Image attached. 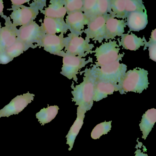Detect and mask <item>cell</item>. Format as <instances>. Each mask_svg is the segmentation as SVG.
<instances>
[{
    "instance_id": "cell-4",
    "label": "cell",
    "mask_w": 156,
    "mask_h": 156,
    "mask_svg": "<svg viewBox=\"0 0 156 156\" xmlns=\"http://www.w3.org/2000/svg\"><path fill=\"white\" fill-rule=\"evenodd\" d=\"M120 48L116 41H110L102 44L99 47H97L92 53H95L97 62L95 67H100L111 64L122 60L125 53L119 54Z\"/></svg>"
},
{
    "instance_id": "cell-9",
    "label": "cell",
    "mask_w": 156,
    "mask_h": 156,
    "mask_svg": "<svg viewBox=\"0 0 156 156\" xmlns=\"http://www.w3.org/2000/svg\"><path fill=\"white\" fill-rule=\"evenodd\" d=\"M66 43V37L62 34L59 35L43 34L35 44L37 47H43L44 51L51 54L62 56L64 52L62 50L65 47Z\"/></svg>"
},
{
    "instance_id": "cell-3",
    "label": "cell",
    "mask_w": 156,
    "mask_h": 156,
    "mask_svg": "<svg viewBox=\"0 0 156 156\" xmlns=\"http://www.w3.org/2000/svg\"><path fill=\"white\" fill-rule=\"evenodd\" d=\"M46 2L45 0H35L30 4V7L12 6L11 9H8V10L12 11L10 16L11 20H12V24L17 27L34 21L39 15V11L44 10L46 6Z\"/></svg>"
},
{
    "instance_id": "cell-14",
    "label": "cell",
    "mask_w": 156,
    "mask_h": 156,
    "mask_svg": "<svg viewBox=\"0 0 156 156\" xmlns=\"http://www.w3.org/2000/svg\"><path fill=\"white\" fill-rule=\"evenodd\" d=\"M41 27L43 34L49 35L64 34L69 30L64 20L50 18H44Z\"/></svg>"
},
{
    "instance_id": "cell-10",
    "label": "cell",
    "mask_w": 156,
    "mask_h": 156,
    "mask_svg": "<svg viewBox=\"0 0 156 156\" xmlns=\"http://www.w3.org/2000/svg\"><path fill=\"white\" fill-rule=\"evenodd\" d=\"M34 96L35 95L30 94L29 92L17 96L12 100L9 104L0 110V118L9 117L12 115H18L33 101Z\"/></svg>"
},
{
    "instance_id": "cell-34",
    "label": "cell",
    "mask_w": 156,
    "mask_h": 156,
    "mask_svg": "<svg viewBox=\"0 0 156 156\" xmlns=\"http://www.w3.org/2000/svg\"><path fill=\"white\" fill-rule=\"evenodd\" d=\"M3 9H4V5H3V2L2 0H0V16L2 18L4 16L3 13Z\"/></svg>"
},
{
    "instance_id": "cell-15",
    "label": "cell",
    "mask_w": 156,
    "mask_h": 156,
    "mask_svg": "<svg viewBox=\"0 0 156 156\" xmlns=\"http://www.w3.org/2000/svg\"><path fill=\"white\" fill-rule=\"evenodd\" d=\"M126 25L130 31L139 32L144 30L148 24L147 10L136 12L128 14L126 18Z\"/></svg>"
},
{
    "instance_id": "cell-17",
    "label": "cell",
    "mask_w": 156,
    "mask_h": 156,
    "mask_svg": "<svg viewBox=\"0 0 156 156\" xmlns=\"http://www.w3.org/2000/svg\"><path fill=\"white\" fill-rule=\"evenodd\" d=\"M126 26L124 20H118L112 17L108 18L106 23L105 40L107 41L114 39L116 36L121 37L125 33V28Z\"/></svg>"
},
{
    "instance_id": "cell-20",
    "label": "cell",
    "mask_w": 156,
    "mask_h": 156,
    "mask_svg": "<svg viewBox=\"0 0 156 156\" xmlns=\"http://www.w3.org/2000/svg\"><path fill=\"white\" fill-rule=\"evenodd\" d=\"M156 121V109H148L143 114L139 124L140 129L142 132V138L146 140L151 131Z\"/></svg>"
},
{
    "instance_id": "cell-33",
    "label": "cell",
    "mask_w": 156,
    "mask_h": 156,
    "mask_svg": "<svg viewBox=\"0 0 156 156\" xmlns=\"http://www.w3.org/2000/svg\"><path fill=\"white\" fill-rule=\"evenodd\" d=\"M12 6H18L23 5L25 3H28L30 2V0H11Z\"/></svg>"
},
{
    "instance_id": "cell-27",
    "label": "cell",
    "mask_w": 156,
    "mask_h": 156,
    "mask_svg": "<svg viewBox=\"0 0 156 156\" xmlns=\"http://www.w3.org/2000/svg\"><path fill=\"white\" fill-rule=\"evenodd\" d=\"M64 3L67 15L82 12L83 6V0H64Z\"/></svg>"
},
{
    "instance_id": "cell-16",
    "label": "cell",
    "mask_w": 156,
    "mask_h": 156,
    "mask_svg": "<svg viewBox=\"0 0 156 156\" xmlns=\"http://www.w3.org/2000/svg\"><path fill=\"white\" fill-rule=\"evenodd\" d=\"M118 84H114L98 80L96 77L94 84V102L100 101L107 97L109 95L113 94L115 92H119Z\"/></svg>"
},
{
    "instance_id": "cell-31",
    "label": "cell",
    "mask_w": 156,
    "mask_h": 156,
    "mask_svg": "<svg viewBox=\"0 0 156 156\" xmlns=\"http://www.w3.org/2000/svg\"><path fill=\"white\" fill-rule=\"evenodd\" d=\"M156 44V30H153L151 32V37L150 38L149 42H147V44L144 45V51L147 49L150 45H152L153 44Z\"/></svg>"
},
{
    "instance_id": "cell-22",
    "label": "cell",
    "mask_w": 156,
    "mask_h": 156,
    "mask_svg": "<svg viewBox=\"0 0 156 156\" xmlns=\"http://www.w3.org/2000/svg\"><path fill=\"white\" fill-rule=\"evenodd\" d=\"M59 109V107L57 105L50 106L46 108H42L40 112L36 113V118L42 126H44L54 119Z\"/></svg>"
},
{
    "instance_id": "cell-11",
    "label": "cell",
    "mask_w": 156,
    "mask_h": 156,
    "mask_svg": "<svg viewBox=\"0 0 156 156\" xmlns=\"http://www.w3.org/2000/svg\"><path fill=\"white\" fill-rule=\"evenodd\" d=\"M5 26L0 30V52L14 44L18 40V29L12 24L10 17L4 15Z\"/></svg>"
},
{
    "instance_id": "cell-7",
    "label": "cell",
    "mask_w": 156,
    "mask_h": 156,
    "mask_svg": "<svg viewBox=\"0 0 156 156\" xmlns=\"http://www.w3.org/2000/svg\"><path fill=\"white\" fill-rule=\"evenodd\" d=\"M62 56L63 57V65L60 73L69 80L73 79L76 83L78 80L77 75L79 71L87 64L93 62L92 58H89L86 61L85 58L68 55H66L65 51Z\"/></svg>"
},
{
    "instance_id": "cell-29",
    "label": "cell",
    "mask_w": 156,
    "mask_h": 156,
    "mask_svg": "<svg viewBox=\"0 0 156 156\" xmlns=\"http://www.w3.org/2000/svg\"><path fill=\"white\" fill-rule=\"evenodd\" d=\"M97 0H83L82 12L90 19L96 6Z\"/></svg>"
},
{
    "instance_id": "cell-1",
    "label": "cell",
    "mask_w": 156,
    "mask_h": 156,
    "mask_svg": "<svg viewBox=\"0 0 156 156\" xmlns=\"http://www.w3.org/2000/svg\"><path fill=\"white\" fill-rule=\"evenodd\" d=\"M84 73L83 81L80 84L71 86L73 89L72 101L78 105L77 111L86 113L91 109L94 105V91L96 76L94 68H86Z\"/></svg>"
},
{
    "instance_id": "cell-12",
    "label": "cell",
    "mask_w": 156,
    "mask_h": 156,
    "mask_svg": "<svg viewBox=\"0 0 156 156\" xmlns=\"http://www.w3.org/2000/svg\"><path fill=\"white\" fill-rule=\"evenodd\" d=\"M43 35L41 26L33 21L21 26L18 30V40L26 44H37Z\"/></svg>"
},
{
    "instance_id": "cell-30",
    "label": "cell",
    "mask_w": 156,
    "mask_h": 156,
    "mask_svg": "<svg viewBox=\"0 0 156 156\" xmlns=\"http://www.w3.org/2000/svg\"><path fill=\"white\" fill-rule=\"evenodd\" d=\"M5 51L0 52V64H7L12 61Z\"/></svg>"
},
{
    "instance_id": "cell-2",
    "label": "cell",
    "mask_w": 156,
    "mask_h": 156,
    "mask_svg": "<svg viewBox=\"0 0 156 156\" xmlns=\"http://www.w3.org/2000/svg\"><path fill=\"white\" fill-rule=\"evenodd\" d=\"M147 70L136 68L126 72L119 85V92L121 94L131 92L140 94L148 87L149 84Z\"/></svg>"
},
{
    "instance_id": "cell-6",
    "label": "cell",
    "mask_w": 156,
    "mask_h": 156,
    "mask_svg": "<svg viewBox=\"0 0 156 156\" xmlns=\"http://www.w3.org/2000/svg\"><path fill=\"white\" fill-rule=\"evenodd\" d=\"M94 48V45L90 44V41L70 33L66 37L64 51L66 55L83 58L89 54H92V50Z\"/></svg>"
},
{
    "instance_id": "cell-19",
    "label": "cell",
    "mask_w": 156,
    "mask_h": 156,
    "mask_svg": "<svg viewBox=\"0 0 156 156\" xmlns=\"http://www.w3.org/2000/svg\"><path fill=\"white\" fill-rule=\"evenodd\" d=\"M119 46H122L123 48L130 51H136L141 46H144L147 41L145 37H138L134 34H124L121 36V40L119 41Z\"/></svg>"
},
{
    "instance_id": "cell-13",
    "label": "cell",
    "mask_w": 156,
    "mask_h": 156,
    "mask_svg": "<svg viewBox=\"0 0 156 156\" xmlns=\"http://www.w3.org/2000/svg\"><path fill=\"white\" fill-rule=\"evenodd\" d=\"M90 20L82 12H78L68 14L65 22L71 33L79 36L83 33L85 25H87Z\"/></svg>"
},
{
    "instance_id": "cell-28",
    "label": "cell",
    "mask_w": 156,
    "mask_h": 156,
    "mask_svg": "<svg viewBox=\"0 0 156 156\" xmlns=\"http://www.w3.org/2000/svg\"><path fill=\"white\" fill-rule=\"evenodd\" d=\"M146 11L141 0H126V12L127 16L131 12Z\"/></svg>"
},
{
    "instance_id": "cell-32",
    "label": "cell",
    "mask_w": 156,
    "mask_h": 156,
    "mask_svg": "<svg viewBox=\"0 0 156 156\" xmlns=\"http://www.w3.org/2000/svg\"><path fill=\"white\" fill-rule=\"evenodd\" d=\"M148 50L150 58L152 61L156 62V44L150 45Z\"/></svg>"
},
{
    "instance_id": "cell-36",
    "label": "cell",
    "mask_w": 156,
    "mask_h": 156,
    "mask_svg": "<svg viewBox=\"0 0 156 156\" xmlns=\"http://www.w3.org/2000/svg\"><path fill=\"white\" fill-rule=\"evenodd\" d=\"M2 28V23H0V30Z\"/></svg>"
},
{
    "instance_id": "cell-25",
    "label": "cell",
    "mask_w": 156,
    "mask_h": 156,
    "mask_svg": "<svg viewBox=\"0 0 156 156\" xmlns=\"http://www.w3.org/2000/svg\"><path fill=\"white\" fill-rule=\"evenodd\" d=\"M110 0H97L96 6L90 20L107 14H111Z\"/></svg>"
},
{
    "instance_id": "cell-21",
    "label": "cell",
    "mask_w": 156,
    "mask_h": 156,
    "mask_svg": "<svg viewBox=\"0 0 156 156\" xmlns=\"http://www.w3.org/2000/svg\"><path fill=\"white\" fill-rule=\"evenodd\" d=\"M85 114V113L84 112L77 111V117L76 119L70 128L67 136H66L67 139L66 144H68L70 147L69 151H71L73 148L76 138L77 136L80 129L83 124Z\"/></svg>"
},
{
    "instance_id": "cell-23",
    "label": "cell",
    "mask_w": 156,
    "mask_h": 156,
    "mask_svg": "<svg viewBox=\"0 0 156 156\" xmlns=\"http://www.w3.org/2000/svg\"><path fill=\"white\" fill-rule=\"evenodd\" d=\"M37 47V46L35 44L32 45L26 44L21 41L18 40L14 44L6 49L5 51L12 59L13 60L14 58L20 56L24 52L27 51L29 48L35 49Z\"/></svg>"
},
{
    "instance_id": "cell-8",
    "label": "cell",
    "mask_w": 156,
    "mask_h": 156,
    "mask_svg": "<svg viewBox=\"0 0 156 156\" xmlns=\"http://www.w3.org/2000/svg\"><path fill=\"white\" fill-rule=\"evenodd\" d=\"M110 17H112L111 14H107L91 19L87 24V28L84 30V33L86 34L85 40L90 41L92 39L100 43L102 42L105 35L106 23Z\"/></svg>"
},
{
    "instance_id": "cell-18",
    "label": "cell",
    "mask_w": 156,
    "mask_h": 156,
    "mask_svg": "<svg viewBox=\"0 0 156 156\" xmlns=\"http://www.w3.org/2000/svg\"><path fill=\"white\" fill-rule=\"evenodd\" d=\"M48 8L41 11L44 18L64 20L66 11L64 7V0H51Z\"/></svg>"
},
{
    "instance_id": "cell-26",
    "label": "cell",
    "mask_w": 156,
    "mask_h": 156,
    "mask_svg": "<svg viewBox=\"0 0 156 156\" xmlns=\"http://www.w3.org/2000/svg\"><path fill=\"white\" fill-rule=\"evenodd\" d=\"M112 121L102 122L97 125L91 132V137L93 139L100 138L101 136L105 134H107L111 130Z\"/></svg>"
},
{
    "instance_id": "cell-35",
    "label": "cell",
    "mask_w": 156,
    "mask_h": 156,
    "mask_svg": "<svg viewBox=\"0 0 156 156\" xmlns=\"http://www.w3.org/2000/svg\"><path fill=\"white\" fill-rule=\"evenodd\" d=\"M134 156H148V155L147 154L142 152L140 149H137L135 152V155Z\"/></svg>"
},
{
    "instance_id": "cell-24",
    "label": "cell",
    "mask_w": 156,
    "mask_h": 156,
    "mask_svg": "<svg viewBox=\"0 0 156 156\" xmlns=\"http://www.w3.org/2000/svg\"><path fill=\"white\" fill-rule=\"evenodd\" d=\"M111 15L113 18L126 19V0H110Z\"/></svg>"
},
{
    "instance_id": "cell-5",
    "label": "cell",
    "mask_w": 156,
    "mask_h": 156,
    "mask_svg": "<svg viewBox=\"0 0 156 156\" xmlns=\"http://www.w3.org/2000/svg\"><path fill=\"white\" fill-rule=\"evenodd\" d=\"M92 65L98 79L114 84H118L120 83L127 70V66L120 63L119 62L100 67Z\"/></svg>"
}]
</instances>
